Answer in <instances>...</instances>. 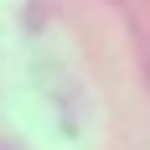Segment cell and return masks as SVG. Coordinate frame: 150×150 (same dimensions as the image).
Here are the masks:
<instances>
[]
</instances>
